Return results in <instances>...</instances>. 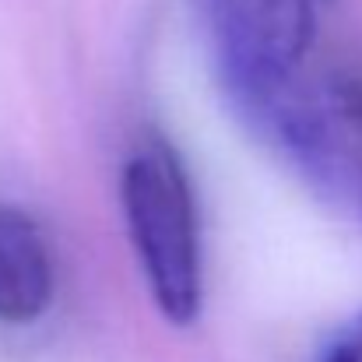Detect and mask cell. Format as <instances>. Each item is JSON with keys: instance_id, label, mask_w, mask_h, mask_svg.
Wrapping results in <instances>:
<instances>
[{"instance_id": "3957f363", "label": "cell", "mask_w": 362, "mask_h": 362, "mask_svg": "<svg viewBox=\"0 0 362 362\" xmlns=\"http://www.w3.org/2000/svg\"><path fill=\"white\" fill-rule=\"evenodd\" d=\"M218 78L243 117L257 113L306 64L313 0H197Z\"/></svg>"}, {"instance_id": "277c9868", "label": "cell", "mask_w": 362, "mask_h": 362, "mask_svg": "<svg viewBox=\"0 0 362 362\" xmlns=\"http://www.w3.org/2000/svg\"><path fill=\"white\" fill-rule=\"evenodd\" d=\"M57 288V264L42 226L11 204H0V320H39Z\"/></svg>"}, {"instance_id": "5b68a950", "label": "cell", "mask_w": 362, "mask_h": 362, "mask_svg": "<svg viewBox=\"0 0 362 362\" xmlns=\"http://www.w3.org/2000/svg\"><path fill=\"white\" fill-rule=\"evenodd\" d=\"M320 362H362V317L352 320V324L324 349Z\"/></svg>"}, {"instance_id": "6da1fadb", "label": "cell", "mask_w": 362, "mask_h": 362, "mask_svg": "<svg viewBox=\"0 0 362 362\" xmlns=\"http://www.w3.org/2000/svg\"><path fill=\"white\" fill-rule=\"evenodd\" d=\"M120 201L155 306L180 327L204 299L201 218L190 176L165 137H144L123 162Z\"/></svg>"}, {"instance_id": "7a4b0ae2", "label": "cell", "mask_w": 362, "mask_h": 362, "mask_svg": "<svg viewBox=\"0 0 362 362\" xmlns=\"http://www.w3.org/2000/svg\"><path fill=\"white\" fill-rule=\"evenodd\" d=\"M246 120L320 201L362 226V78L299 71Z\"/></svg>"}]
</instances>
